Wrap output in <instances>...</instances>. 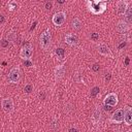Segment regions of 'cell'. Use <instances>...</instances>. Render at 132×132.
<instances>
[{
  "mask_svg": "<svg viewBox=\"0 0 132 132\" xmlns=\"http://www.w3.org/2000/svg\"><path fill=\"white\" fill-rule=\"evenodd\" d=\"M21 69L19 66H14L8 73V81L11 84H18L21 80Z\"/></svg>",
  "mask_w": 132,
  "mask_h": 132,
  "instance_id": "obj_3",
  "label": "cell"
},
{
  "mask_svg": "<svg viewBox=\"0 0 132 132\" xmlns=\"http://www.w3.org/2000/svg\"><path fill=\"white\" fill-rule=\"evenodd\" d=\"M123 122L127 126H130L132 124V108L130 106L124 107V120H123Z\"/></svg>",
  "mask_w": 132,
  "mask_h": 132,
  "instance_id": "obj_11",
  "label": "cell"
},
{
  "mask_svg": "<svg viewBox=\"0 0 132 132\" xmlns=\"http://www.w3.org/2000/svg\"><path fill=\"white\" fill-rule=\"evenodd\" d=\"M97 51L100 55L104 56V57H107V58H112V53L110 51V48L105 44V43H102L100 42L98 45H97Z\"/></svg>",
  "mask_w": 132,
  "mask_h": 132,
  "instance_id": "obj_9",
  "label": "cell"
},
{
  "mask_svg": "<svg viewBox=\"0 0 132 132\" xmlns=\"http://www.w3.org/2000/svg\"><path fill=\"white\" fill-rule=\"evenodd\" d=\"M99 91H100L99 87H94V88L91 90V97H96L97 94L99 93Z\"/></svg>",
  "mask_w": 132,
  "mask_h": 132,
  "instance_id": "obj_20",
  "label": "cell"
},
{
  "mask_svg": "<svg viewBox=\"0 0 132 132\" xmlns=\"http://www.w3.org/2000/svg\"><path fill=\"white\" fill-rule=\"evenodd\" d=\"M64 74H65V66H64V64L58 65L55 68V78H56V80L61 79Z\"/></svg>",
  "mask_w": 132,
  "mask_h": 132,
  "instance_id": "obj_14",
  "label": "cell"
},
{
  "mask_svg": "<svg viewBox=\"0 0 132 132\" xmlns=\"http://www.w3.org/2000/svg\"><path fill=\"white\" fill-rule=\"evenodd\" d=\"M55 53H56L58 59L63 60V59L65 58V50H64L63 47H57L56 51H55Z\"/></svg>",
  "mask_w": 132,
  "mask_h": 132,
  "instance_id": "obj_16",
  "label": "cell"
},
{
  "mask_svg": "<svg viewBox=\"0 0 132 132\" xmlns=\"http://www.w3.org/2000/svg\"><path fill=\"white\" fill-rule=\"evenodd\" d=\"M44 7H45V9H47V10H51V9L53 8V2H50V1L45 2V4H44Z\"/></svg>",
  "mask_w": 132,
  "mask_h": 132,
  "instance_id": "obj_23",
  "label": "cell"
},
{
  "mask_svg": "<svg viewBox=\"0 0 132 132\" xmlns=\"http://www.w3.org/2000/svg\"><path fill=\"white\" fill-rule=\"evenodd\" d=\"M7 6H8V8H9L10 11H13L18 7V3L15 1H9L8 4H7Z\"/></svg>",
  "mask_w": 132,
  "mask_h": 132,
  "instance_id": "obj_19",
  "label": "cell"
},
{
  "mask_svg": "<svg viewBox=\"0 0 132 132\" xmlns=\"http://www.w3.org/2000/svg\"><path fill=\"white\" fill-rule=\"evenodd\" d=\"M123 120H124V108H119L112 113V116L109 119V122L111 124H121L123 123Z\"/></svg>",
  "mask_w": 132,
  "mask_h": 132,
  "instance_id": "obj_6",
  "label": "cell"
},
{
  "mask_svg": "<svg viewBox=\"0 0 132 132\" xmlns=\"http://www.w3.org/2000/svg\"><path fill=\"white\" fill-rule=\"evenodd\" d=\"M87 7L89 11L94 14H101L106 10L107 2L106 1H87Z\"/></svg>",
  "mask_w": 132,
  "mask_h": 132,
  "instance_id": "obj_1",
  "label": "cell"
},
{
  "mask_svg": "<svg viewBox=\"0 0 132 132\" xmlns=\"http://www.w3.org/2000/svg\"><path fill=\"white\" fill-rule=\"evenodd\" d=\"M117 31L121 34H127L130 30V24L127 23L126 21H120L117 24Z\"/></svg>",
  "mask_w": 132,
  "mask_h": 132,
  "instance_id": "obj_10",
  "label": "cell"
},
{
  "mask_svg": "<svg viewBox=\"0 0 132 132\" xmlns=\"http://www.w3.org/2000/svg\"><path fill=\"white\" fill-rule=\"evenodd\" d=\"M92 69H93L94 71H99V69H100L99 64H94V65L92 66Z\"/></svg>",
  "mask_w": 132,
  "mask_h": 132,
  "instance_id": "obj_25",
  "label": "cell"
},
{
  "mask_svg": "<svg viewBox=\"0 0 132 132\" xmlns=\"http://www.w3.org/2000/svg\"><path fill=\"white\" fill-rule=\"evenodd\" d=\"M127 132H132V131H131V130H128V131H127Z\"/></svg>",
  "mask_w": 132,
  "mask_h": 132,
  "instance_id": "obj_32",
  "label": "cell"
},
{
  "mask_svg": "<svg viewBox=\"0 0 132 132\" xmlns=\"http://www.w3.org/2000/svg\"><path fill=\"white\" fill-rule=\"evenodd\" d=\"M33 55V46L28 43L24 45L20 52V57L25 61V60H31V57Z\"/></svg>",
  "mask_w": 132,
  "mask_h": 132,
  "instance_id": "obj_4",
  "label": "cell"
},
{
  "mask_svg": "<svg viewBox=\"0 0 132 132\" xmlns=\"http://www.w3.org/2000/svg\"><path fill=\"white\" fill-rule=\"evenodd\" d=\"M91 39H92L93 41H97V40H99V34L96 33V32H93V33L91 34Z\"/></svg>",
  "mask_w": 132,
  "mask_h": 132,
  "instance_id": "obj_22",
  "label": "cell"
},
{
  "mask_svg": "<svg viewBox=\"0 0 132 132\" xmlns=\"http://www.w3.org/2000/svg\"><path fill=\"white\" fill-rule=\"evenodd\" d=\"M24 64H25L26 66H28V67H30V66L33 65L32 62H31V60H25V61H24Z\"/></svg>",
  "mask_w": 132,
  "mask_h": 132,
  "instance_id": "obj_26",
  "label": "cell"
},
{
  "mask_svg": "<svg viewBox=\"0 0 132 132\" xmlns=\"http://www.w3.org/2000/svg\"><path fill=\"white\" fill-rule=\"evenodd\" d=\"M110 78H111V74H110V73H105V76H104V80H105L106 82H108V81L110 80Z\"/></svg>",
  "mask_w": 132,
  "mask_h": 132,
  "instance_id": "obj_24",
  "label": "cell"
},
{
  "mask_svg": "<svg viewBox=\"0 0 132 132\" xmlns=\"http://www.w3.org/2000/svg\"><path fill=\"white\" fill-rule=\"evenodd\" d=\"M33 89H34V87H33L32 84H27V85H25V87H24V91H25V93H27V94H30V93L33 91Z\"/></svg>",
  "mask_w": 132,
  "mask_h": 132,
  "instance_id": "obj_18",
  "label": "cell"
},
{
  "mask_svg": "<svg viewBox=\"0 0 132 132\" xmlns=\"http://www.w3.org/2000/svg\"><path fill=\"white\" fill-rule=\"evenodd\" d=\"M104 107H105V109H106V110H110V109H111V107H110V106H106V105H104Z\"/></svg>",
  "mask_w": 132,
  "mask_h": 132,
  "instance_id": "obj_31",
  "label": "cell"
},
{
  "mask_svg": "<svg viewBox=\"0 0 132 132\" xmlns=\"http://www.w3.org/2000/svg\"><path fill=\"white\" fill-rule=\"evenodd\" d=\"M125 65H129V57H126V60H125Z\"/></svg>",
  "mask_w": 132,
  "mask_h": 132,
  "instance_id": "obj_30",
  "label": "cell"
},
{
  "mask_svg": "<svg viewBox=\"0 0 132 132\" xmlns=\"http://www.w3.org/2000/svg\"><path fill=\"white\" fill-rule=\"evenodd\" d=\"M51 42H52V34H51V30L50 29H45L39 37V45L42 50L46 51L50 46H51Z\"/></svg>",
  "mask_w": 132,
  "mask_h": 132,
  "instance_id": "obj_2",
  "label": "cell"
},
{
  "mask_svg": "<svg viewBox=\"0 0 132 132\" xmlns=\"http://www.w3.org/2000/svg\"><path fill=\"white\" fill-rule=\"evenodd\" d=\"M65 21H66V12L64 11H58L52 18V22L55 26H62L65 23Z\"/></svg>",
  "mask_w": 132,
  "mask_h": 132,
  "instance_id": "obj_7",
  "label": "cell"
},
{
  "mask_svg": "<svg viewBox=\"0 0 132 132\" xmlns=\"http://www.w3.org/2000/svg\"><path fill=\"white\" fill-rule=\"evenodd\" d=\"M4 23H5V16L2 15V14H0V25H2Z\"/></svg>",
  "mask_w": 132,
  "mask_h": 132,
  "instance_id": "obj_27",
  "label": "cell"
},
{
  "mask_svg": "<svg viewBox=\"0 0 132 132\" xmlns=\"http://www.w3.org/2000/svg\"><path fill=\"white\" fill-rule=\"evenodd\" d=\"M125 16H126V19H127V23H129L130 24V22H131V16H132V7H128L127 9H126V11H125Z\"/></svg>",
  "mask_w": 132,
  "mask_h": 132,
  "instance_id": "obj_17",
  "label": "cell"
},
{
  "mask_svg": "<svg viewBox=\"0 0 132 132\" xmlns=\"http://www.w3.org/2000/svg\"><path fill=\"white\" fill-rule=\"evenodd\" d=\"M64 40L68 45H71V46H74L78 43V37L73 33H67L64 36Z\"/></svg>",
  "mask_w": 132,
  "mask_h": 132,
  "instance_id": "obj_12",
  "label": "cell"
},
{
  "mask_svg": "<svg viewBox=\"0 0 132 132\" xmlns=\"http://www.w3.org/2000/svg\"><path fill=\"white\" fill-rule=\"evenodd\" d=\"M69 132H78V131H77L76 128H70L69 129Z\"/></svg>",
  "mask_w": 132,
  "mask_h": 132,
  "instance_id": "obj_29",
  "label": "cell"
},
{
  "mask_svg": "<svg viewBox=\"0 0 132 132\" xmlns=\"http://www.w3.org/2000/svg\"><path fill=\"white\" fill-rule=\"evenodd\" d=\"M116 5H117V9H118L119 13H122V14H124L125 11H126V9L129 7V3L127 1H125V0L117 1Z\"/></svg>",
  "mask_w": 132,
  "mask_h": 132,
  "instance_id": "obj_13",
  "label": "cell"
},
{
  "mask_svg": "<svg viewBox=\"0 0 132 132\" xmlns=\"http://www.w3.org/2000/svg\"><path fill=\"white\" fill-rule=\"evenodd\" d=\"M0 45L2 46V47H7L8 45H9V41H8V39H2L1 41H0Z\"/></svg>",
  "mask_w": 132,
  "mask_h": 132,
  "instance_id": "obj_21",
  "label": "cell"
},
{
  "mask_svg": "<svg viewBox=\"0 0 132 132\" xmlns=\"http://www.w3.org/2000/svg\"><path fill=\"white\" fill-rule=\"evenodd\" d=\"M81 26H82V23L80 22V20H79L78 18L72 19V21H71V28H72V29H74V30H79V29L81 28Z\"/></svg>",
  "mask_w": 132,
  "mask_h": 132,
  "instance_id": "obj_15",
  "label": "cell"
},
{
  "mask_svg": "<svg viewBox=\"0 0 132 132\" xmlns=\"http://www.w3.org/2000/svg\"><path fill=\"white\" fill-rule=\"evenodd\" d=\"M1 106H2V108H3V110L5 112L10 113V112L13 111V108H14V106H13V100L11 98H4V99H2Z\"/></svg>",
  "mask_w": 132,
  "mask_h": 132,
  "instance_id": "obj_8",
  "label": "cell"
},
{
  "mask_svg": "<svg viewBox=\"0 0 132 132\" xmlns=\"http://www.w3.org/2000/svg\"><path fill=\"white\" fill-rule=\"evenodd\" d=\"M119 102V98H118V95L116 93H108L104 99H103V103L104 105L106 106H110V107H113L118 104Z\"/></svg>",
  "mask_w": 132,
  "mask_h": 132,
  "instance_id": "obj_5",
  "label": "cell"
},
{
  "mask_svg": "<svg viewBox=\"0 0 132 132\" xmlns=\"http://www.w3.org/2000/svg\"><path fill=\"white\" fill-rule=\"evenodd\" d=\"M125 45H126V42H125V41H124V42L122 41V42H121V44H120V45L118 46V48H119V50H122V48H123V47H124Z\"/></svg>",
  "mask_w": 132,
  "mask_h": 132,
  "instance_id": "obj_28",
  "label": "cell"
}]
</instances>
